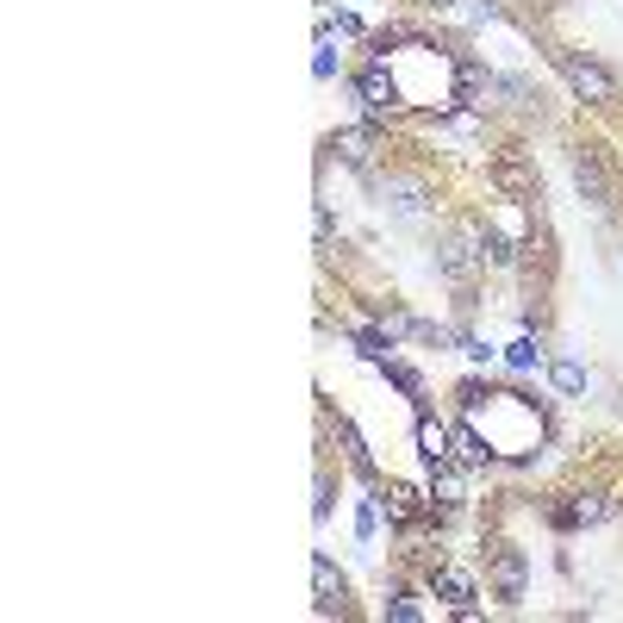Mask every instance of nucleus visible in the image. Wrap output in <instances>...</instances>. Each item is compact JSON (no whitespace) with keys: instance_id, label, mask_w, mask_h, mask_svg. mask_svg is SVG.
<instances>
[{"instance_id":"1","label":"nucleus","mask_w":623,"mask_h":623,"mask_svg":"<svg viewBox=\"0 0 623 623\" xmlns=\"http://www.w3.org/2000/svg\"><path fill=\"white\" fill-rule=\"evenodd\" d=\"M437 269H443V281L455 293H474V281H480V269H487V250H480V218H455L443 231V243H437Z\"/></svg>"},{"instance_id":"2","label":"nucleus","mask_w":623,"mask_h":623,"mask_svg":"<svg viewBox=\"0 0 623 623\" xmlns=\"http://www.w3.org/2000/svg\"><path fill=\"white\" fill-rule=\"evenodd\" d=\"M555 69H562V81L574 88V100H586V106H618V100H623V81L611 76L599 57H580V50H555Z\"/></svg>"},{"instance_id":"3","label":"nucleus","mask_w":623,"mask_h":623,"mask_svg":"<svg viewBox=\"0 0 623 623\" xmlns=\"http://www.w3.org/2000/svg\"><path fill=\"white\" fill-rule=\"evenodd\" d=\"M355 94H362V113H369V118H406V106H411L406 88L387 76V63H381V57L355 76Z\"/></svg>"},{"instance_id":"4","label":"nucleus","mask_w":623,"mask_h":623,"mask_svg":"<svg viewBox=\"0 0 623 623\" xmlns=\"http://www.w3.org/2000/svg\"><path fill=\"white\" fill-rule=\"evenodd\" d=\"M524 580H530L524 548L492 543V592H499V604H524Z\"/></svg>"},{"instance_id":"5","label":"nucleus","mask_w":623,"mask_h":623,"mask_svg":"<svg viewBox=\"0 0 623 623\" xmlns=\"http://www.w3.org/2000/svg\"><path fill=\"white\" fill-rule=\"evenodd\" d=\"M611 499H604V492H567L562 506L548 511V518H555V524L562 530H592V524H604V518H611Z\"/></svg>"},{"instance_id":"6","label":"nucleus","mask_w":623,"mask_h":623,"mask_svg":"<svg viewBox=\"0 0 623 623\" xmlns=\"http://www.w3.org/2000/svg\"><path fill=\"white\" fill-rule=\"evenodd\" d=\"M374 499L387 506L393 524H418V511H430V492H418L411 480H381V487H374Z\"/></svg>"},{"instance_id":"7","label":"nucleus","mask_w":623,"mask_h":623,"mask_svg":"<svg viewBox=\"0 0 623 623\" xmlns=\"http://www.w3.org/2000/svg\"><path fill=\"white\" fill-rule=\"evenodd\" d=\"M449 462H462L467 474H480V467L499 462V449H492L474 424H455V430H449Z\"/></svg>"},{"instance_id":"8","label":"nucleus","mask_w":623,"mask_h":623,"mask_svg":"<svg viewBox=\"0 0 623 623\" xmlns=\"http://www.w3.org/2000/svg\"><path fill=\"white\" fill-rule=\"evenodd\" d=\"M574 188H580L592 206H611V175H604V156L599 150H574Z\"/></svg>"},{"instance_id":"9","label":"nucleus","mask_w":623,"mask_h":623,"mask_svg":"<svg viewBox=\"0 0 623 623\" xmlns=\"http://www.w3.org/2000/svg\"><path fill=\"white\" fill-rule=\"evenodd\" d=\"M430 592H437V599H449L462 618H474V592H480V586H474V574H467V567L449 562V567H437V574H430Z\"/></svg>"},{"instance_id":"10","label":"nucleus","mask_w":623,"mask_h":623,"mask_svg":"<svg viewBox=\"0 0 623 623\" xmlns=\"http://www.w3.org/2000/svg\"><path fill=\"white\" fill-rule=\"evenodd\" d=\"M331 156L337 162H350V169H369L374 162V132L369 125H343V132H331Z\"/></svg>"},{"instance_id":"11","label":"nucleus","mask_w":623,"mask_h":623,"mask_svg":"<svg viewBox=\"0 0 623 623\" xmlns=\"http://www.w3.org/2000/svg\"><path fill=\"white\" fill-rule=\"evenodd\" d=\"M381 194H387V206L399 218H418V213H424V200H430V188H424V175H387Z\"/></svg>"},{"instance_id":"12","label":"nucleus","mask_w":623,"mask_h":623,"mask_svg":"<svg viewBox=\"0 0 623 623\" xmlns=\"http://www.w3.org/2000/svg\"><path fill=\"white\" fill-rule=\"evenodd\" d=\"M312 586H318V611H325V618L350 611V604H343V574L331 567V555H312Z\"/></svg>"},{"instance_id":"13","label":"nucleus","mask_w":623,"mask_h":623,"mask_svg":"<svg viewBox=\"0 0 623 623\" xmlns=\"http://www.w3.org/2000/svg\"><path fill=\"white\" fill-rule=\"evenodd\" d=\"M337 443H343V462L369 480V487H381V467H374V455H369V443H362V430L350 424V418H337Z\"/></svg>"},{"instance_id":"14","label":"nucleus","mask_w":623,"mask_h":623,"mask_svg":"<svg viewBox=\"0 0 623 623\" xmlns=\"http://www.w3.org/2000/svg\"><path fill=\"white\" fill-rule=\"evenodd\" d=\"M418 455H424L430 467L449 462V424H437L430 411H418Z\"/></svg>"},{"instance_id":"15","label":"nucleus","mask_w":623,"mask_h":623,"mask_svg":"<svg viewBox=\"0 0 623 623\" xmlns=\"http://www.w3.org/2000/svg\"><path fill=\"white\" fill-rule=\"evenodd\" d=\"M506 362L518 374H536L543 369V343H536V337H518V343H506Z\"/></svg>"},{"instance_id":"16","label":"nucleus","mask_w":623,"mask_h":623,"mask_svg":"<svg viewBox=\"0 0 623 623\" xmlns=\"http://www.w3.org/2000/svg\"><path fill=\"white\" fill-rule=\"evenodd\" d=\"M381 369H387V381H393L399 393H406V399H418V406H424V374H418V369H406V362H393V355L381 362Z\"/></svg>"},{"instance_id":"17","label":"nucleus","mask_w":623,"mask_h":623,"mask_svg":"<svg viewBox=\"0 0 623 623\" xmlns=\"http://www.w3.org/2000/svg\"><path fill=\"white\" fill-rule=\"evenodd\" d=\"M548 381H555L562 393H586V369H580V362H548Z\"/></svg>"},{"instance_id":"18","label":"nucleus","mask_w":623,"mask_h":623,"mask_svg":"<svg viewBox=\"0 0 623 623\" xmlns=\"http://www.w3.org/2000/svg\"><path fill=\"white\" fill-rule=\"evenodd\" d=\"M374 530H381V499H362V506H355V536L374 543Z\"/></svg>"},{"instance_id":"19","label":"nucleus","mask_w":623,"mask_h":623,"mask_svg":"<svg viewBox=\"0 0 623 623\" xmlns=\"http://www.w3.org/2000/svg\"><path fill=\"white\" fill-rule=\"evenodd\" d=\"M387 618H399V623H418V618H424V604H418V599H406V592H399V599L387 604Z\"/></svg>"},{"instance_id":"20","label":"nucleus","mask_w":623,"mask_h":623,"mask_svg":"<svg viewBox=\"0 0 623 623\" xmlns=\"http://www.w3.org/2000/svg\"><path fill=\"white\" fill-rule=\"evenodd\" d=\"M455 350H462L467 362H492V343H480V337H455Z\"/></svg>"},{"instance_id":"21","label":"nucleus","mask_w":623,"mask_h":623,"mask_svg":"<svg viewBox=\"0 0 623 623\" xmlns=\"http://www.w3.org/2000/svg\"><path fill=\"white\" fill-rule=\"evenodd\" d=\"M418 7H430V13H443V7H455V0H418Z\"/></svg>"}]
</instances>
